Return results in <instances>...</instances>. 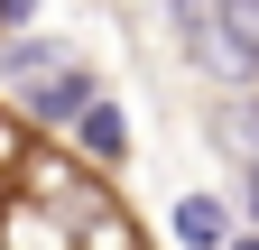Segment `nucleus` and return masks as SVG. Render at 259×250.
I'll list each match as a JSON object with an SVG mask.
<instances>
[{
	"instance_id": "obj_1",
	"label": "nucleus",
	"mask_w": 259,
	"mask_h": 250,
	"mask_svg": "<svg viewBox=\"0 0 259 250\" xmlns=\"http://www.w3.org/2000/svg\"><path fill=\"white\" fill-rule=\"evenodd\" d=\"M28 195H47L56 213H74V232H83V250H139V223L93 185L74 158H56V148H19V167H10Z\"/></svg>"
},
{
	"instance_id": "obj_2",
	"label": "nucleus",
	"mask_w": 259,
	"mask_h": 250,
	"mask_svg": "<svg viewBox=\"0 0 259 250\" xmlns=\"http://www.w3.org/2000/svg\"><path fill=\"white\" fill-rule=\"evenodd\" d=\"M0 250H83L74 213H56L47 195H10L0 204Z\"/></svg>"
},
{
	"instance_id": "obj_3",
	"label": "nucleus",
	"mask_w": 259,
	"mask_h": 250,
	"mask_svg": "<svg viewBox=\"0 0 259 250\" xmlns=\"http://www.w3.org/2000/svg\"><path fill=\"white\" fill-rule=\"evenodd\" d=\"M74 148H83L93 167H120V158H130V120H120V102L93 93V102L74 111Z\"/></svg>"
},
{
	"instance_id": "obj_4",
	"label": "nucleus",
	"mask_w": 259,
	"mask_h": 250,
	"mask_svg": "<svg viewBox=\"0 0 259 250\" xmlns=\"http://www.w3.org/2000/svg\"><path fill=\"white\" fill-rule=\"evenodd\" d=\"M93 93H102V84H93V65H74V56H65L56 74H37V84H28V102H37V120H74Z\"/></svg>"
},
{
	"instance_id": "obj_5",
	"label": "nucleus",
	"mask_w": 259,
	"mask_h": 250,
	"mask_svg": "<svg viewBox=\"0 0 259 250\" xmlns=\"http://www.w3.org/2000/svg\"><path fill=\"white\" fill-rule=\"evenodd\" d=\"M176 241L185 250H222L232 241V204L222 195H176Z\"/></svg>"
},
{
	"instance_id": "obj_6",
	"label": "nucleus",
	"mask_w": 259,
	"mask_h": 250,
	"mask_svg": "<svg viewBox=\"0 0 259 250\" xmlns=\"http://www.w3.org/2000/svg\"><path fill=\"white\" fill-rule=\"evenodd\" d=\"M213 28L241 56V74H259V0H213Z\"/></svg>"
},
{
	"instance_id": "obj_7",
	"label": "nucleus",
	"mask_w": 259,
	"mask_h": 250,
	"mask_svg": "<svg viewBox=\"0 0 259 250\" xmlns=\"http://www.w3.org/2000/svg\"><path fill=\"white\" fill-rule=\"evenodd\" d=\"M56 65H65V47H37V37L10 47V84H37V74H56Z\"/></svg>"
},
{
	"instance_id": "obj_8",
	"label": "nucleus",
	"mask_w": 259,
	"mask_h": 250,
	"mask_svg": "<svg viewBox=\"0 0 259 250\" xmlns=\"http://www.w3.org/2000/svg\"><path fill=\"white\" fill-rule=\"evenodd\" d=\"M222 148L259 158V93H241V102H232V120H222Z\"/></svg>"
},
{
	"instance_id": "obj_9",
	"label": "nucleus",
	"mask_w": 259,
	"mask_h": 250,
	"mask_svg": "<svg viewBox=\"0 0 259 250\" xmlns=\"http://www.w3.org/2000/svg\"><path fill=\"white\" fill-rule=\"evenodd\" d=\"M241 204H250V223H259V158L241 167Z\"/></svg>"
},
{
	"instance_id": "obj_10",
	"label": "nucleus",
	"mask_w": 259,
	"mask_h": 250,
	"mask_svg": "<svg viewBox=\"0 0 259 250\" xmlns=\"http://www.w3.org/2000/svg\"><path fill=\"white\" fill-rule=\"evenodd\" d=\"M19 19H37V0H0V28H19Z\"/></svg>"
},
{
	"instance_id": "obj_11",
	"label": "nucleus",
	"mask_w": 259,
	"mask_h": 250,
	"mask_svg": "<svg viewBox=\"0 0 259 250\" xmlns=\"http://www.w3.org/2000/svg\"><path fill=\"white\" fill-rule=\"evenodd\" d=\"M19 148H28V139L10 130V120H0V167H19Z\"/></svg>"
},
{
	"instance_id": "obj_12",
	"label": "nucleus",
	"mask_w": 259,
	"mask_h": 250,
	"mask_svg": "<svg viewBox=\"0 0 259 250\" xmlns=\"http://www.w3.org/2000/svg\"><path fill=\"white\" fill-rule=\"evenodd\" d=\"M222 250H259V232H232V241H222Z\"/></svg>"
}]
</instances>
